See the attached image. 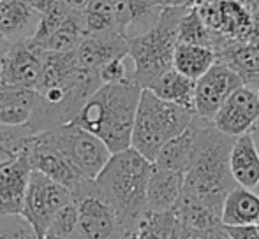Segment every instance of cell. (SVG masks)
<instances>
[{
    "label": "cell",
    "instance_id": "cell-1",
    "mask_svg": "<svg viewBox=\"0 0 259 239\" xmlns=\"http://www.w3.org/2000/svg\"><path fill=\"white\" fill-rule=\"evenodd\" d=\"M194 125V153L185 172L184 195L194 199L222 215V206L228 194L238 183L229 167V155L235 137L226 136L210 119H192Z\"/></svg>",
    "mask_w": 259,
    "mask_h": 239
},
{
    "label": "cell",
    "instance_id": "cell-2",
    "mask_svg": "<svg viewBox=\"0 0 259 239\" xmlns=\"http://www.w3.org/2000/svg\"><path fill=\"white\" fill-rule=\"evenodd\" d=\"M141 92L143 86L133 76L122 83H104L87 100L72 123L101 137L111 153L127 150L133 143Z\"/></svg>",
    "mask_w": 259,
    "mask_h": 239
},
{
    "label": "cell",
    "instance_id": "cell-3",
    "mask_svg": "<svg viewBox=\"0 0 259 239\" xmlns=\"http://www.w3.org/2000/svg\"><path fill=\"white\" fill-rule=\"evenodd\" d=\"M152 165L147 157L133 146L113 153L96 178L99 190L116 209L129 239L134 237L141 220L148 215V180Z\"/></svg>",
    "mask_w": 259,
    "mask_h": 239
},
{
    "label": "cell",
    "instance_id": "cell-4",
    "mask_svg": "<svg viewBox=\"0 0 259 239\" xmlns=\"http://www.w3.org/2000/svg\"><path fill=\"white\" fill-rule=\"evenodd\" d=\"M187 9L189 7L166 6L150 30L129 37V56L134 62L133 78L143 88H150L160 74L173 67L178 25Z\"/></svg>",
    "mask_w": 259,
    "mask_h": 239
},
{
    "label": "cell",
    "instance_id": "cell-5",
    "mask_svg": "<svg viewBox=\"0 0 259 239\" xmlns=\"http://www.w3.org/2000/svg\"><path fill=\"white\" fill-rule=\"evenodd\" d=\"M194 116L192 109L160 99L152 90L143 88L131 146L154 162L164 144L187 130Z\"/></svg>",
    "mask_w": 259,
    "mask_h": 239
},
{
    "label": "cell",
    "instance_id": "cell-6",
    "mask_svg": "<svg viewBox=\"0 0 259 239\" xmlns=\"http://www.w3.org/2000/svg\"><path fill=\"white\" fill-rule=\"evenodd\" d=\"M101 85L103 81L99 71L78 65L71 78L64 83L37 90L28 127L37 134L72 122Z\"/></svg>",
    "mask_w": 259,
    "mask_h": 239
},
{
    "label": "cell",
    "instance_id": "cell-7",
    "mask_svg": "<svg viewBox=\"0 0 259 239\" xmlns=\"http://www.w3.org/2000/svg\"><path fill=\"white\" fill-rule=\"evenodd\" d=\"M45 134L71 162L72 167L89 180H96L99 176L113 155L101 137L72 122L45 130Z\"/></svg>",
    "mask_w": 259,
    "mask_h": 239
},
{
    "label": "cell",
    "instance_id": "cell-8",
    "mask_svg": "<svg viewBox=\"0 0 259 239\" xmlns=\"http://www.w3.org/2000/svg\"><path fill=\"white\" fill-rule=\"evenodd\" d=\"M78 206V239H129L116 209L99 190L96 180H85L72 192Z\"/></svg>",
    "mask_w": 259,
    "mask_h": 239
},
{
    "label": "cell",
    "instance_id": "cell-9",
    "mask_svg": "<svg viewBox=\"0 0 259 239\" xmlns=\"http://www.w3.org/2000/svg\"><path fill=\"white\" fill-rule=\"evenodd\" d=\"M71 201L72 194L67 187L48 178L42 172L32 171L21 215L32 223L39 239H42L48 232L58 209Z\"/></svg>",
    "mask_w": 259,
    "mask_h": 239
},
{
    "label": "cell",
    "instance_id": "cell-10",
    "mask_svg": "<svg viewBox=\"0 0 259 239\" xmlns=\"http://www.w3.org/2000/svg\"><path fill=\"white\" fill-rule=\"evenodd\" d=\"M240 86H243V79L229 65L217 60L201 78L196 79V114L211 122L222 104Z\"/></svg>",
    "mask_w": 259,
    "mask_h": 239
},
{
    "label": "cell",
    "instance_id": "cell-11",
    "mask_svg": "<svg viewBox=\"0 0 259 239\" xmlns=\"http://www.w3.org/2000/svg\"><path fill=\"white\" fill-rule=\"evenodd\" d=\"M27 153L34 171L42 172L48 178L62 183L71 190V194L83 181L89 180L72 167L71 162L62 155V151L48 139V136L45 132H37L30 137Z\"/></svg>",
    "mask_w": 259,
    "mask_h": 239
},
{
    "label": "cell",
    "instance_id": "cell-12",
    "mask_svg": "<svg viewBox=\"0 0 259 239\" xmlns=\"http://www.w3.org/2000/svg\"><path fill=\"white\" fill-rule=\"evenodd\" d=\"M259 119L257 90L243 85L229 95V99L215 113L213 123L226 136L238 137L254 129Z\"/></svg>",
    "mask_w": 259,
    "mask_h": 239
},
{
    "label": "cell",
    "instance_id": "cell-13",
    "mask_svg": "<svg viewBox=\"0 0 259 239\" xmlns=\"http://www.w3.org/2000/svg\"><path fill=\"white\" fill-rule=\"evenodd\" d=\"M42 53L45 49L39 48L32 39L14 42L2 64V79L13 86L37 92L42 78Z\"/></svg>",
    "mask_w": 259,
    "mask_h": 239
},
{
    "label": "cell",
    "instance_id": "cell-14",
    "mask_svg": "<svg viewBox=\"0 0 259 239\" xmlns=\"http://www.w3.org/2000/svg\"><path fill=\"white\" fill-rule=\"evenodd\" d=\"M74 53L81 67L99 71L108 62L129 56V37L118 28L104 32H87Z\"/></svg>",
    "mask_w": 259,
    "mask_h": 239
},
{
    "label": "cell",
    "instance_id": "cell-15",
    "mask_svg": "<svg viewBox=\"0 0 259 239\" xmlns=\"http://www.w3.org/2000/svg\"><path fill=\"white\" fill-rule=\"evenodd\" d=\"M32 171L34 167L27 151L0 165V216L21 215Z\"/></svg>",
    "mask_w": 259,
    "mask_h": 239
},
{
    "label": "cell",
    "instance_id": "cell-16",
    "mask_svg": "<svg viewBox=\"0 0 259 239\" xmlns=\"http://www.w3.org/2000/svg\"><path fill=\"white\" fill-rule=\"evenodd\" d=\"M39 21L41 13L30 0H0V34L13 44L34 37Z\"/></svg>",
    "mask_w": 259,
    "mask_h": 239
},
{
    "label": "cell",
    "instance_id": "cell-17",
    "mask_svg": "<svg viewBox=\"0 0 259 239\" xmlns=\"http://www.w3.org/2000/svg\"><path fill=\"white\" fill-rule=\"evenodd\" d=\"M185 174L171 169H162L159 165H152L150 180H148V211L167 213L173 211L184 194Z\"/></svg>",
    "mask_w": 259,
    "mask_h": 239
},
{
    "label": "cell",
    "instance_id": "cell-18",
    "mask_svg": "<svg viewBox=\"0 0 259 239\" xmlns=\"http://www.w3.org/2000/svg\"><path fill=\"white\" fill-rule=\"evenodd\" d=\"M113 4L118 28L127 37L150 30L164 9L160 0H113Z\"/></svg>",
    "mask_w": 259,
    "mask_h": 239
},
{
    "label": "cell",
    "instance_id": "cell-19",
    "mask_svg": "<svg viewBox=\"0 0 259 239\" xmlns=\"http://www.w3.org/2000/svg\"><path fill=\"white\" fill-rule=\"evenodd\" d=\"M217 60L229 65L243 79V85L259 88V39L229 42L217 51Z\"/></svg>",
    "mask_w": 259,
    "mask_h": 239
},
{
    "label": "cell",
    "instance_id": "cell-20",
    "mask_svg": "<svg viewBox=\"0 0 259 239\" xmlns=\"http://www.w3.org/2000/svg\"><path fill=\"white\" fill-rule=\"evenodd\" d=\"M229 167L240 187L256 188L259 183V150L250 132L235 137L229 155Z\"/></svg>",
    "mask_w": 259,
    "mask_h": 239
},
{
    "label": "cell",
    "instance_id": "cell-21",
    "mask_svg": "<svg viewBox=\"0 0 259 239\" xmlns=\"http://www.w3.org/2000/svg\"><path fill=\"white\" fill-rule=\"evenodd\" d=\"M37 92L6 83L0 76V123L28 125L35 106Z\"/></svg>",
    "mask_w": 259,
    "mask_h": 239
},
{
    "label": "cell",
    "instance_id": "cell-22",
    "mask_svg": "<svg viewBox=\"0 0 259 239\" xmlns=\"http://www.w3.org/2000/svg\"><path fill=\"white\" fill-rule=\"evenodd\" d=\"M224 225H250L259 220V195L254 188L235 187L222 206Z\"/></svg>",
    "mask_w": 259,
    "mask_h": 239
},
{
    "label": "cell",
    "instance_id": "cell-23",
    "mask_svg": "<svg viewBox=\"0 0 259 239\" xmlns=\"http://www.w3.org/2000/svg\"><path fill=\"white\" fill-rule=\"evenodd\" d=\"M148 90L155 93L157 97L164 100H169L178 106H184L187 109L194 111V97H196V79L187 78L185 74L178 72L175 67L160 74L152 83ZM196 113V111H194Z\"/></svg>",
    "mask_w": 259,
    "mask_h": 239
},
{
    "label": "cell",
    "instance_id": "cell-24",
    "mask_svg": "<svg viewBox=\"0 0 259 239\" xmlns=\"http://www.w3.org/2000/svg\"><path fill=\"white\" fill-rule=\"evenodd\" d=\"M217 62V51L210 46L178 42L173 55V67L191 79H199Z\"/></svg>",
    "mask_w": 259,
    "mask_h": 239
},
{
    "label": "cell",
    "instance_id": "cell-25",
    "mask_svg": "<svg viewBox=\"0 0 259 239\" xmlns=\"http://www.w3.org/2000/svg\"><path fill=\"white\" fill-rule=\"evenodd\" d=\"M192 153H194V125L191 123L187 130L164 144L154 164L162 169H171L185 174L191 165Z\"/></svg>",
    "mask_w": 259,
    "mask_h": 239
},
{
    "label": "cell",
    "instance_id": "cell-26",
    "mask_svg": "<svg viewBox=\"0 0 259 239\" xmlns=\"http://www.w3.org/2000/svg\"><path fill=\"white\" fill-rule=\"evenodd\" d=\"M85 34L87 28L83 11L72 7V11L60 25V28L46 42L45 51H76Z\"/></svg>",
    "mask_w": 259,
    "mask_h": 239
},
{
    "label": "cell",
    "instance_id": "cell-27",
    "mask_svg": "<svg viewBox=\"0 0 259 239\" xmlns=\"http://www.w3.org/2000/svg\"><path fill=\"white\" fill-rule=\"evenodd\" d=\"M178 42H187V44H199L217 48V39L213 32L208 28L203 16L199 14L198 6H192L185 11L178 25Z\"/></svg>",
    "mask_w": 259,
    "mask_h": 239
},
{
    "label": "cell",
    "instance_id": "cell-28",
    "mask_svg": "<svg viewBox=\"0 0 259 239\" xmlns=\"http://www.w3.org/2000/svg\"><path fill=\"white\" fill-rule=\"evenodd\" d=\"M34 130L28 125H2L0 123V165L14 160L27 151Z\"/></svg>",
    "mask_w": 259,
    "mask_h": 239
},
{
    "label": "cell",
    "instance_id": "cell-29",
    "mask_svg": "<svg viewBox=\"0 0 259 239\" xmlns=\"http://www.w3.org/2000/svg\"><path fill=\"white\" fill-rule=\"evenodd\" d=\"M178 220L173 211L148 213L141 220L133 239H177Z\"/></svg>",
    "mask_w": 259,
    "mask_h": 239
},
{
    "label": "cell",
    "instance_id": "cell-30",
    "mask_svg": "<svg viewBox=\"0 0 259 239\" xmlns=\"http://www.w3.org/2000/svg\"><path fill=\"white\" fill-rule=\"evenodd\" d=\"M83 18H85L87 32H104L118 28L113 0H90L83 9Z\"/></svg>",
    "mask_w": 259,
    "mask_h": 239
},
{
    "label": "cell",
    "instance_id": "cell-31",
    "mask_svg": "<svg viewBox=\"0 0 259 239\" xmlns=\"http://www.w3.org/2000/svg\"><path fill=\"white\" fill-rule=\"evenodd\" d=\"M48 232L67 239H78V206H76L74 199L58 209Z\"/></svg>",
    "mask_w": 259,
    "mask_h": 239
},
{
    "label": "cell",
    "instance_id": "cell-32",
    "mask_svg": "<svg viewBox=\"0 0 259 239\" xmlns=\"http://www.w3.org/2000/svg\"><path fill=\"white\" fill-rule=\"evenodd\" d=\"M0 239H39V236L23 215H4L0 216Z\"/></svg>",
    "mask_w": 259,
    "mask_h": 239
},
{
    "label": "cell",
    "instance_id": "cell-33",
    "mask_svg": "<svg viewBox=\"0 0 259 239\" xmlns=\"http://www.w3.org/2000/svg\"><path fill=\"white\" fill-rule=\"evenodd\" d=\"M99 74H101L103 85L104 83H122L133 76L127 72L125 58H115V60L108 62V64H104L103 67L99 69Z\"/></svg>",
    "mask_w": 259,
    "mask_h": 239
},
{
    "label": "cell",
    "instance_id": "cell-34",
    "mask_svg": "<svg viewBox=\"0 0 259 239\" xmlns=\"http://www.w3.org/2000/svg\"><path fill=\"white\" fill-rule=\"evenodd\" d=\"M231 239H259L257 223L250 225H224Z\"/></svg>",
    "mask_w": 259,
    "mask_h": 239
},
{
    "label": "cell",
    "instance_id": "cell-35",
    "mask_svg": "<svg viewBox=\"0 0 259 239\" xmlns=\"http://www.w3.org/2000/svg\"><path fill=\"white\" fill-rule=\"evenodd\" d=\"M177 239H211V230H203V229H196V227H189L178 220Z\"/></svg>",
    "mask_w": 259,
    "mask_h": 239
},
{
    "label": "cell",
    "instance_id": "cell-36",
    "mask_svg": "<svg viewBox=\"0 0 259 239\" xmlns=\"http://www.w3.org/2000/svg\"><path fill=\"white\" fill-rule=\"evenodd\" d=\"M57 2H58V0H30V4H32V6H34L35 9H37L41 14H45L46 11L52 9V7H53Z\"/></svg>",
    "mask_w": 259,
    "mask_h": 239
},
{
    "label": "cell",
    "instance_id": "cell-37",
    "mask_svg": "<svg viewBox=\"0 0 259 239\" xmlns=\"http://www.w3.org/2000/svg\"><path fill=\"white\" fill-rule=\"evenodd\" d=\"M11 46H13V42L7 41V39L0 34V71H2V64H4V60H6L7 53H9Z\"/></svg>",
    "mask_w": 259,
    "mask_h": 239
},
{
    "label": "cell",
    "instance_id": "cell-38",
    "mask_svg": "<svg viewBox=\"0 0 259 239\" xmlns=\"http://www.w3.org/2000/svg\"><path fill=\"white\" fill-rule=\"evenodd\" d=\"M162 6H180V7H192L194 6V0H160Z\"/></svg>",
    "mask_w": 259,
    "mask_h": 239
},
{
    "label": "cell",
    "instance_id": "cell-39",
    "mask_svg": "<svg viewBox=\"0 0 259 239\" xmlns=\"http://www.w3.org/2000/svg\"><path fill=\"white\" fill-rule=\"evenodd\" d=\"M211 239H231V236L228 234L226 227L221 225V227H217V229L211 230Z\"/></svg>",
    "mask_w": 259,
    "mask_h": 239
},
{
    "label": "cell",
    "instance_id": "cell-40",
    "mask_svg": "<svg viewBox=\"0 0 259 239\" xmlns=\"http://www.w3.org/2000/svg\"><path fill=\"white\" fill-rule=\"evenodd\" d=\"M65 2H67L71 7H74V9L83 11V9H85V7H87V4L90 2V0H65Z\"/></svg>",
    "mask_w": 259,
    "mask_h": 239
},
{
    "label": "cell",
    "instance_id": "cell-41",
    "mask_svg": "<svg viewBox=\"0 0 259 239\" xmlns=\"http://www.w3.org/2000/svg\"><path fill=\"white\" fill-rule=\"evenodd\" d=\"M245 4L250 7V11H252L256 16H259V0H245Z\"/></svg>",
    "mask_w": 259,
    "mask_h": 239
},
{
    "label": "cell",
    "instance_id": "cell-42",
    "mask_svg": "<svg viewBox=\"0 0 259 239\" xmlns=\"http://www.w3.org/2000/svg\"><path fill=\"white\" fill-rule=\"evenodd\" d=\"M250 134H252L254 141H256V146H257V150H259V119H257L256 125H254V129L250 130Z\"/></svg>",
    "mask_w": 259,
    "mask_h": 239
},
{
    "label": "cell",
    "instance_id": "cell-43",
    "mask_svg": "<svg viewBox=\"0 0 259 239\" xmlns=\"http://www.w3.org/2000/svg\"><path fill=\"white\" fill-rule=\"evenodd\" d=\"M42 239H67V237H62V236H55V234H46V236L45 237H42Z\"/></svg>",
    "mask_w": 259,
    "mask_h": 239
},
{
    "label": "cell",
    "instance_id": "cell-44",
    "mask_svg": "<svg viewBox=\"0 0 259 239\" xmlns=\"http://www.w3.org/2000/svg\"><path fill=\"white\" fill-rule=\"evenodd\" d=\"M201 2H205V0H194V6H198V4H201Z\"/></svg>",
    "mask_w": 259,
    "mask_h": 239
},
{
    "label": "cell",
    "instance_id": "cell-45",
    "mask_svg": "<svg viewBox=\"0 0 259 239\" xmlns=\"http://www.w3.org/2000/svg\"><path fill=\"white\" fill-rule=\"evenodd\" d=\"M254 190H256V194H257V195H259V183H257V185H256V188H254Z\"/></svg>",
    "mask_w": 259,
    "mask_h": 239
},
{
    "label": "cell",
    "instance_id": "cell-46",
    "mask_svg": "<svg viewBox=\"0 0 259 239\" xmlns=\"http://www.w3.org/2000/svg\"><path fill=\"white\" fill-rule=\"evenodd\" d=\"M257 97H259V88H257Z\"/></svg>",
    "mask_w": 259,
    "mask_h": 239
},
{
    "label": "cell",
    "instance_id": "cell-47",
    "mask_svg": "<svg viewBox=\"0 0 259 239\" xmlns=\"http://www.w3.org/2000/svg\"><path fill=\"white\" fill-rule=\"evenodd\" d=\"M257 227H259V220H257Z\"/></svg>",
    "mask_w": 259,
    "mask_h": 239
}]
</instances>
